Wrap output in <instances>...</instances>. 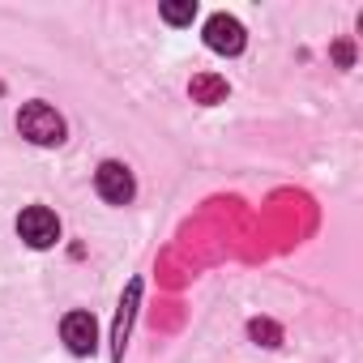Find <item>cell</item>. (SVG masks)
I'll return each mask as SVG.
<instances>
[{"label":"cell","instance_id":"10","mask_svg":"<svg viewBox=\"0 0 363 363\" xmlns=\"http://www.w3.org/2000/svg\"><path fill=\"white\" fill-rule=\"evenodd\" d=\"M333 56H337V65H342V69H350V60H354L350 43H337V48H333Z\"/></svg>","mask_w":363,"mask_h":363},{"label":"cell","instance_id":"3","mask_svg":"<svg viewBox=\"0 0 363 363\" xmlns=\"http://www.w3.org/2000/svg\"><path fill=\"white\" fill-rule=\"evenodd\" d=\"M94 189H99V197H103V201H111V206H128V201H133V193H137L133 171H128L124 162H103V167H99V175H94Z\"/></svg>","mask_w":363,"mask_h":363},{"label":"cell","instance_id":"4","mask_svg":"<svg viewBox=\"0 0 363 363\" xmlns=\"http://www.w3.org/2000/svg\"><path fill=\"white\" fill-rule=\"evenodd\" d=\"M206 48L218 52V56H240L244 52V26L231 13H214L206 22Z\"/></svg>","mask_w":363,"mask_h":363},{"label":"cell","instance_id":"1","mask_svg":"<svg viewBox=\"0 0 363 363\" xmlns=\"http://www.w3.org/2000/svg\"><path fill=\"white\" fill-rule=\"evenodd\" d=\"M18 128H22V137L35 141V145H60V141H65V120H60V111L48 107V103H26V107L18 111Z\"/></svg>","mask_w":363,"mask_h":363},{"label":"cell","instance_id":"6","mask_svg":"<svg viewBox=\"0 0 363 363\" xmlns=\"http://www.w3.org/2000/svg\"><path fill=\"white\" fill-rule=\"evenodd\" d=\"M137 303H141V282L133 278L124 299H120V312H116V325H111V359L120 363L124 359V346H128V329H133V316H137Z\"/></svg>","mask_w":363,"mask_h":363},{"label":"cell","instance_id":"9","mask_svg":"<svg viewBox=\"0 0 363 363\" xmlns=\"http://www.w3.org/2000/svg\"><path fill=\"white\" fill-rule=\"evenodd\" d=\"M248 333H252V342H261V346H278V342H282V329H278L274 320H261V316L248 325Z\"/></svg>","mask_w":363,"mask_h":363},{"label":"cell","instance_id":"8","mask_svg":"<svg viewBox=\"0 0 363 363\" xmlns=\"http://www.w3.org/2000/svg\"><path fill=\"white\" fill-rule=\"evenodd\" d=\"M162 18H167L171 26H189V22L197 18V5H193V0H167V5H162Z\"/></svg>","mask_w":363,"mask_h":363},{"label":"cell","instance_id":"2","mask_svg":"<svg viewBox=\"0 0 363 363\" xmlns=\"http://www.w3.org/2000/svg\"><path fill=\"white\" fill-rule=\"evenodd\" d=\"M18 235L30 244V248H52L60 240V218L48 210V206H30L18 214Z\"/></svg>","mask_w":363,"mask_h":363},{"label":"cell","instance_id":"5","mask_svg":"<svg viewBox=\"0 0 363 363\" xmlns=\"http://www.w3.org/2000/svg\"><path fill=\"white\" fill-rule=\"evenodd\" d=\"M60 337H65V346H69L73 354H94V346H99V325H94L90 312H69V316L60 320Z\"/></svg>","mask_w":363,"mask_h":363},{"label":"cell","instance_id":"7","mask_svg":"<svg viewBox=\"0 0 363 363\" xmlns=\"http://www.w3.org/2000/svg\"><path fill=\"white\" fill-rule=\"evenodd\" d=\"M189 94H193V103H206V107L227 103V77H218V73H197V77L189 82Z\"/></svg>","mask_w":363,"mask_h":363}]
</instances>
